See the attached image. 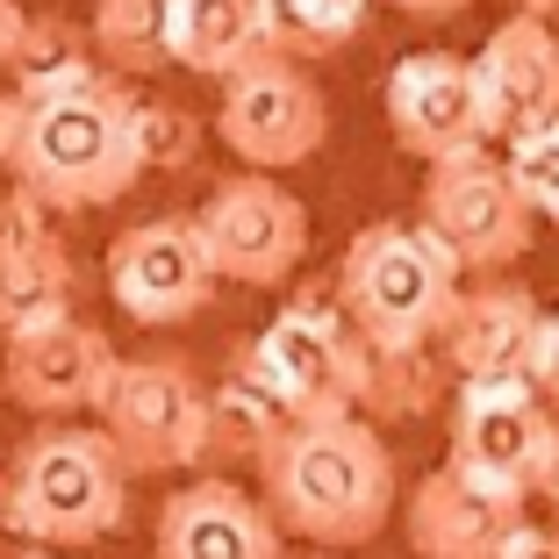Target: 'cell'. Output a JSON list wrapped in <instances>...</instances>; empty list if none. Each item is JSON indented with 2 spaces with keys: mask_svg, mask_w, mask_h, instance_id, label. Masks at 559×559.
Instances as JSON below:
<instances>
[{
  "mask_svg": "<svg viewBox=\"0 0 559 559\" xmlns=\"http://www.w3.org/2000/svg\"><path fill=\"white\" fill-rule=\"evenodd\" d=\"M8 144L0 165L8 180L50 215H86L122 201L144 180V151H136V86L100 72V58L44 80L8 86Z\"/></svg>",
  "mask_w": 559,
  "mask_h": 559,
  "instance_id": "6da1fadb",
  "label": "cell"
},
{
  "mask_svg": "<svg viewBox=\"0 0 559 559\" xmlns=\"http://www.w3.org/2000/svg\"><path fill=\"white\" fill-rule=\"evenodd\" d=\"M259 502L287 538L316 545V552H359L388 531L402 502L395 452L366 416L295 424L259 460Z\"/></svg>",
  "mask_w": 559,
  "mask_h": 559,
  "instance_id": "7a4b0ae2",
  "label": "cell"
},
{
  "mask_svg": "<svg viewBox=\"0 0 559 559\" xmlns=\"http://www.w3.org/2000/svg\"><path fill=\"white\" fill-rule=\"evenodd\" d=\"M466 295V265L424 223H366L337 259V301L366 352H438Z\"/></svg>",
  "mask_w": 559,
  "mask_h": 559,
  "instance_id": "3957f363",
  "label": "cell"
},
{
  "mask_svg": "<svg viewBox=\"0 0 559 559\" xmlns=\"http://www.w3.org/2000/svg\"><path fill=\"white\" fill-rule=\"evenodd\" d=\"M130 516V466L100 424H44L22 438L8 466V531L29 538V552H80L116 538Z\"/></svg>",
  "mask_w": 559,
  "mask_h": 559,
  "instance_id": "277c9868",
  "label": "cell"
},
{
  "mask_svg": "<svg viewBox=\"0 0 559 559\" xmlns=\"http://www.w3.org/2000/svg\"><path fill=\"white\" fill-rule=\"evenodd\" d=\"M237 359L273 388L280 409L295 416V424H330V416L366 409V366H373V352L352 330L337 287H301Z\"/></svg>",
  "mask_w": 559,
  "mask_h": 559,
  "instance_id": "5b68a950",
  "label": "cell"
},
{
  "mask_svg": "<svg viewBox=\"0 0 559 559\" xmlns=\"http://www.w3.org/2000/svg\"><path fill=\"white\" fill-rule=\"evenodd\" d=\"M100 438L116 444L130 474H187L209 460V388L187 359L151 352L122 359L116 388L100 402Z\"/></svg>",
  "mask_w": 559,
  "mask_h": 559,
  "instance_id": "8992f818",
  "label": "cell"
},
{
  "mask_svg": "<svg viewBox=\"0 0 559 559\" xmlns=\"http://www.w3.org/2000/svg\"><path fill=\"white\" fill-rule=\"evenodd\" d=\"M444 466L510 495H545L559 474V416L531 380H474L452 402Z\"/></svg>",
  "mask_w": 559,
  "mask_h": 559,
  "instance_id": "52a82bcc",
  "label": "cell"
},
{
  "mask_svg": "<svg viewBox=\"0 0 559 559\" xmlns=\"http://www.w3.org/2000/svg\"><path fill=\"white\" fill-rule=\"evenodd\" d=\"M430 237H438L466 273H502L531 251V201L516 194L510 165L495 151H466V158H444L424 173V215H416Z\"/></svg>",
  "mask_w": 559,
  "mask_h": 559,
  "instance_id": "ba28073f",
  "label": "cell"
},
{
  "mask_svg": "<svg viewBox=\"0 0 559 559\" xmlns=\"http://www.w3.org/2000/svg\"><path fill=\"white\" fill-rule=\"evenodd\" d=\"M215 136L230 144V158L245 173H287V165L316 158L330 136V100L323 86L301 72V58H259L251 72H237L215 100Z\"/></svg>",
  "mask_w": 559,
  "mask_h": 559,
  "instance_id": "9c48e42d",
  "label": "cell"
},
{
  "mask_svg": "<svg viewBox=\"0 0 559 559\" xmlns=\"http://www.w3.org/2000/svg\"><path fill=\"white\" fill-rule=\"evenodd\" d=\"M215 251L201 237V215H151L108 245V295L122 301L130 323H187L215 295Z\"/></svg>",
  "mask_w": 559,
  "mask_h": 559,
  "instance_id": "30bf717a",
  "label": "cell"
},
{
  "mask_svg": "<svg viewBox=\"0 0 559 559\" xmlns=\"http://www.w3.org/2000/svg\"><path fill=\"white\" fill-rule=\"evenodd\" d=\"M201 237H209L223 280H237V287H280L309 259V209L273 173H237V180H223L209 194Z\"/></svg>",
  "mask_w": 559,
  "mask_h": 559,
  "instance_id": "8fae6325",
  "label": "cell"
},
{
  "mask_svg": "<svg viewBox=\"0 0 559 559\" xmlns=\"http://www.w3.org/2000/svg\"><path fill=\"white\" fill-rule=\"evenodd\" d=\"M116 373H122V359L108 345V330L86 323V316H58V323L0 345V388H8V402L29 416H50V424L86 416V409L100 416Z\"/></svg>",
  "mask_w": 559,
  "mask_h": 559,
  "instance_id": "7c38bea8",
  "label": "cell"
},
{
  "mask_svg": "<svg viewBox=\"0 0 559 559\" xmlns=\"http://www.w3.org/2000/svg\"><path fill=\"white\" fill-rule=\"evenodd\" d=\"M388 130L409 158L444 165L466 158V151H488V108H480V80L474 58H452V50H409L395 72H388Z\"/></svg>",
  "mask_w": 559,
  "mask_h": 559,
  "instance_id": "4fadbf2b",
  "label": "cell"
},
{
  "mask_svg": "<svg viewBox=\"0 0 559 559\" xmlns=\"http://www.w3.org/2000/svg\"><path fill=\"white\" fill-rule=\"evenodd\" d=\"M545 337H552V316L538 309L531 287H516V280H480V287L460 295V309L444 323L438 359L452 366L460 388H474V380H531V388H538Z\"/></svg>",
  "mask_w": 559,
  "mask_h": 559,
  "instance_id": "5bb4252c",
  "label": "cell"
},
{
  "mask_svg": "<svg viewBox=\"0 0 559 559\" xmlns=\"http://www.w3.org/2000/svg\"><path fill=\"white\" fill-rule=\"evenodd\" d=\"M80 265H72L58 215L36 209L22 187H0V345L72 316Z\"/></svg>",
  "mask_w": 559,
  "mask_h": 559,
  "instance_id": "9a60e30c",
  "label": "cell"
},
{
  "mask_svg": "<svg viewBox=\"0 0 559 559\" xmlns=\"http://www.w3.org/2000/svg\"><path fill=\"white\" fill-rule=\"evenodd\" d=\"M409 516V552L416 559H502V545L531 524L524 495L488 488L460 466H430L402 502Z\"/></svg>",
  "mask_w": 559,
  "mask_h": 559,
  "instance_id": "2e32d148",
  "label": "cell"
},
{
  "mask_svg": "<svg viewBox=\"0 0 559 559\" xmlns=\"http://www.w3.org/2000/svg\"><path fill=\"white\" fill-rule=\"evenodd\" d=\"M474 80H480V108H488L495 144H516V136H531V130H552L559 122V36H552V22L510 15L488 44H480Z\"/></svg>",
  "mask_w": 559,
  "mask_h": 559,
  "instance_id": "e0dca14e",
  "label": "cell"
},
{
  "mask_svg": "<svg viewBox=\"0 0 559 559\" xmlns=\"http://www.w3.org/2000/svg\"><path fill=\"white\" fill-rule=\"evenodd\" d=\"M158 559H287V531L237 480H187L158 502Z\"/></svg>",
  "mask_w": 559,
  "mask_h": 559,
  "instance_id": "ac0fdd59",
  "label": "cell"
},
{
  "mask_svg": "<svg viewBox=\"0 0 559 559\" xmlns=\"http://www.w3.org/2000/svg\"><path fill=\"white\" fill-rule=\"evenodd\" d=\"M173 58L230 86L259 58H280V0H173Z\"/></svg>",
  "mask_w": 559,
  "mask_h": 559,
  "instance_id": "d6986e66",
  "label": "cell"
},
{
  "mask_svg": "<svg viewBox=\"0 0 559 559\" xmlns=\"http://www.w3.org/2000/svg\"><path fill=\"white\" fill-rule=\"evenodd\" d=\"M86 36H94L100 72H116L122 86L158 80L173 72V0H94L86 15Z\"/></svg>",
  "mask_w": 559,
  "mask_h": 559,
  "instance_id": "ffe728a7",
  "label": "cell"
},
{
  "mask_svg": "<svg viewBox=\"0 0 559 559\" xmlns=\"http://www.w3.org/2000/svg\"><path fill=\"white\" fill-rule=\"evenodd\" d=\"M287 430H295V416L280 409V395L245 359L230 366L223 388H209V460H251L259 466Z\"/></svg>",
  "mask_w": 559,
  "mask_h": 559,
  "instance_id": "44dd1931",
  "label": "cell"
},
{
  "mask_svg": "<svg viewBox=\"0 0 559 559\" xmlns=\"http://www.w3.org/2000/svg\"><path fill=\"white\" fill-rule=\"evenodd\" d=\"M452 366L438 352H373L366 366V416H424Z\"/></svg>",
  "mask_w": 559,
  "mask_h": 559,
  "instance_id": "7402d4cb",
  "label": "cell"
},
{
  "mask_svg": "<svg viewBox=\"0 0 559 559\" xmlns=\"http://www.w3.org/2000/svg\"><path fill=\"white\" fill-rule=\"evenodd\" d=\"M366 8L373 0H280V50L301 58V66L330 58V50H345L366 29Z\"/></svg>",
  "mask_w": 559,
  "mask_h": 559,
  "instance_id": "603a6c76",
  "label": "cell"
},
{
  "mask_svg": "<svg viewBox=\"0 0 559 559\" xmlns=\"http://www.w3.org/2000/svg\"><path fill=\"white\" fill-rule=\"evenodd\" d=\"M136 151H144V173H180L201 158V122L173 100L136 94Z\"/></svg>",
  "mask_w": 559,
  "mask_h": 559,
  "instance_id": "cb8c5ba5",
  "label": "cell"
},
{
  "mask_svg": "<svg viewBox=\"0 0 559 559\" xmlns=\"http://www.w3.org/2000/svg\"><path fill=\"white\" fill-rule=\"evenodd\" d=\"M502 165H510L516 194L531 201V215H552L559 223V122L552 130L516 136V144H502Z\"/></svg>",
  "mask_w": 559,
  "mask_h": 559,
  "instance_id": "d4e9b609",
  "label": "cell"
},
{
  "mask_svg": "<svg viewBox=\"0 0 559 559\" xmlns=\"http://www.w3.org/2000/svg\"><path fill=\"white\" fill-rule=\"evenodd\" d=\"M86 58H94V36L66 29L58 15H29L15 66H8V86H15V80H44V72H66V66H86Z\"/></svg>",
  "mask_w": 559,
  "mask_h": 559,
  "instance_id": "484cf974",
  "label": "cell"
},
{
  "mask_svg": "<svg viewBox=\"0 0 559 559\" xmlns=\"http://www.w3.org/2000/svg\"><path fill=\"white\" fill-rule=\"evenodd\" d=\"M502 559H559V531H545V524H524L510 545H502Z\"/></svg>",
  "mask_w": 559,
  "mask_h": 559,
  "instance_id": "4316f807",
  "label": "cell"
},
{
  "mask_svg": "<svg viewBox=\"0 0 559 559\" xmlns=\"http://www.w3.org/2000/svg\"><path fill=\"white\" fill-rule=\"evenodd\" d=\"M22 29H29V8H22V0H0V72L15 66V50H22Z\"/></svg>",
  "mask_w": 559,
  "mask_h": 559,
  "instance_id": "83f0119b",
  "label": "cell"
},
{
  "mask_svg": "<svg viewBox=\"0 0 559 559\" xmlns=\"http://www.w3.org/2000/svg\"><path fill=\"white\" fill-rule=\"evenodd\" d=\"M538 395L552 402V416H559V316H552V337H545V359H538Z\"/></svg>",
  "mask_w": 559,
  "mask_h": 559,
  "instance_id": "f1b7e54d",
  "label": "cell"
},
{
  "mask_svg": "<svg viewBox=\"0 0 559 559\" xmlns=\"http://www.w3.org/2000/svg\"><path fill=\"white\" fill-rule=\"evenodd\" d=\"M395 8H402L409 22H452V15H466L474 0H395Z\"/></svg>",
  "mask_w": 559,
  "mask_h": 559,
  "instance_id": "f546056e",
  "label": "cell"
},
{
  "mask_svg": "<svg viewBox=\"0 0 559 559\" xmlns=\"http://www.w3.org/2000/svg\"><path fill=\"white\" fill-rule=\"evenodd\" d=\"M516 8H524V15H538V22H552V15H559V0H516Z\"/></svg>",
  "mask_w": 559,
  "mask_h": 559,
  "instance_id": "4dcf8cb0",
  "label": "cell"
},
{
  "mask_svg": "<svg viewBox=\"0 0 559 559\" xmlns=\"http://www.w3.org/2000/svg\"><path fill=\"white\" fill-rule=\"evenodd\" d=\"M8 100H15V94H8V86H0V144H8Z\"/></svg>",
  "mask_w": 559,
  "mask_h": 559,
  "instance_id": "1f68e13d",
  "label": "cell"
},
{
  "mask_svg": "<svg viewBox=\"0 0 559 559\" xmlns=\"http://www.w3.org/2000/svg\"><path fill=\"white\" fill-rule=\"evenodd\" d=\"M0 516H8V466H0Z\"/></svg>",
  "mask_w": 559,
  "mask_h": 559,
  "instance_id": "d6a6232c",
  "label": "cell"
},
{
  "mask_svg": "<svg viewBox=\"0 0 559 559\" xmlns=\"http://www.w3.org/2000/svg\"><path fill=\"white\" fill-rule=\"evenodd\" d=\"M295 559H337V552H316V545H309V552H295Z\"/></svg>",
  "mask_w": 559,
  "mask_h": 559,
  "instance_id": "836d02e7",
  "label": "cell"
},
{
  "mask_svg": "<svg viewBox=\"0 0 559 559\" xmlns=\"http://www.w3.org/2000/svg\"><path fill=\"white\" fill-rule=\"evenodd\" d=\"M545 495H552V510H559V474H552V488H545Z\"/></svg>",
  "mask_w": 559,
  "mask_h": 559,
  "instance_id": "e575fe53",
  "label": "cell"
},
{
  "mask_svg": "<svg viewBox=\"0 0 559 559\" xmlns=\"http://www.w3.org/2000/svg\"><path fill=\"white\" fill-rule=\"evenodd\" d=\"M22 559H58V552H22Z\"/></svg>",
  "mask_w": 559,
  "mask_h": 559,
  "instance_id": "d590c367",
  "label": "cell"
}]
</instances>
